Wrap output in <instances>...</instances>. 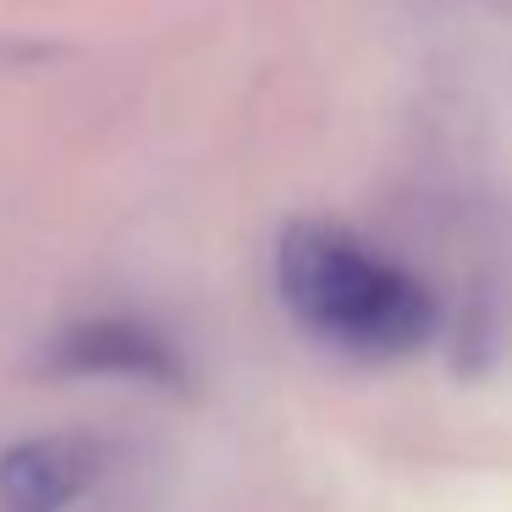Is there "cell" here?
I'll use <instances>...</instances> for the list:
<instances>
[{
    "label": "cell",
    "instance_id": "6da1fadb",
    "mask_svg": "<svg viewBox=\"0 0 512 512\" xmlns=\"http://www.w3.org/2000/svg\"><path fill=\"white\" fill-rule=\"evenodd\" d=\"M276 292L309 336L364 358L408 353L435 325L430 292L331 221H292L276 237Z\"/></svg>",
    "mask_w": 512,
    "mask_h": 512
},
{
    "label": "cell",
    "instance_id": "7a4b0ae2",
    "mask_svg": "<svg viewBox=\"0 0 512 512\" xmlns=\"http://www.w3.org/2000/svg\"><path fill=\"white\" fill-rule=\"evenodd\" d=\"M50 375L67 380H138V386H182V353L144 320L100 314L56 331L45 353Z\"/></svg>",
    "mask_w": 512,
    "mask_h": 512
},
{
    "label": "cell",
    "instance_id": "3957f363",
    "mask_svg": "<svg viewBox=\"0 0 512 512\" xmlns=\"http://www.w3.org/2000/svg\"><path fill=\"white\" fill-rule=\"evenodd\" d=\"M100 479V446L89 435H23L0 452V507L67 512Z\"/></svg>",
    "mask_w": 512,
    "mask_h": 512
}]
</instances>
